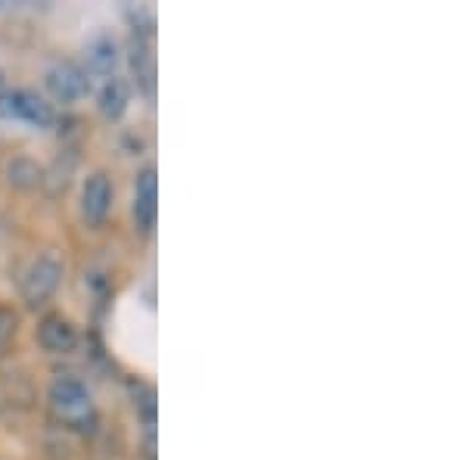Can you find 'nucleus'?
I'll return each instance as SVG.
<instances>
[{"mask_svg": "<svg viewBox=\"0 0 466 460\" xmlns=\"http://www.w3.org/2000/svg\"><path fill=\"white\" fill-rule=\"evenodd\" d=\"M50 407H54V414L59 420H63L66 426L72 429H90L94 426V402H90V392L81 380H75V376H56L54 383H50Z\"/></svg>", "mask_w": 466, "mask_h": 460, "instance_id": "nucleus-1", "label": "nucleus"}, {"mask_svg": "<svg viewBox=\"0 0 466 460\" xmlns=\"http://www.w3.org/2000/svg\"><path fill=\"white\" fill-rule=\"evenodd\" d=\"M63 259H59L56 252H44L37 255V259L28 265L25 277H22V299H25V305H44L54 292L59 290V283H63Z\"/></svg>", "mask_w": 466, "mask_h": 460, "instance_id": "nucleus-2", "label": "nucleus"}, {"mask_svg": "<svg viewBox=\"0 0 466 460\" xmlns=\"http://www.w3.org/2000/svg\"><path fill=\"white\" fill-rule=\"evenodd\" d=\"M0 118H19V122L35 128H50L56 112L44 97L32 94V90H13V94H0Z\"/></svg>", "mask_w": 466, "mask_h": 460, "instance_id": "nucleus-3", "label": "nucleus"}, {"mask_svg": "<svg viewBox=\"0 0 466 460\" xmlns=\"http://www.w3.org/2000/svg\"><path fill=\"white\" fill-rule=\"evenodd\" d=\"M44 85L54 94V100L75 103L90 90V78L78 63H72V59H56V63L44 72Z\"/></svg>", "mask_w": 466, "mask_h": 460, "instance_id": "nucleus-4", "label": "nucleus"}, {"mask_svg": "<svg viewBox=\"0 0 466 460\" xmlns=\"http://www.w3.org/2000/svg\"><path fill=\"white\" fill-rule=\"evenodd\" d=\"M156 215H159V180L153 165H147L134 180V224L149 233L156 228Z\"/></svg>", "mask_w": 466, "mask_h": 460, "instance_id": "nucleus-5", "label": "nucleus"}, {"mask_svg": "<svg viewBox=\"0 0 466 460\" xmlns=\"http://www.w3.org/2000/svg\"><path fill=\"white\" fill-rule=\"evenodd\" d=\"M112 209V184L103 171L90 175L85 180V190H81V218H85L87 228H100L109 218Z\"/></svg>", "mask_w": 466, "mask_h": 460, "instance_id": "nucleus-6", "label": "nucleus"}, {"mask_svg": "<svg viewBox=\"0 0 466 460\" xmlns=\"http://www.w3.org/2000/svg\"><path fill=\"white\" fill-rule=\"evenodd\" d=\"M37 342L50 354L75 352V345H78V327L69 318H63V314H47V318L37 323Z\"/></svg>", "mask_w": 466, "mask_h": 460, "instance_id": "nucleus-7", "label": "nucleus"}, {"mask_svg": "<svg viewBox=\"0 0 466 460\" xmlns=\"http://www.w3.org/2000/svg\"><path fill=\"white\" fill-rule=\"evenodd\" d=\"M127 103H131V85L118 75L106 78V85L100 90V112L109 118V122H118L125 116Z\"/></svg>", "mask_w": 466, "mask_h": 460, "instance_id": "nucleus-8", "label": "nucleus"}, {"mask_svg": "<svg viewBox=\"0 0 466 460\" xmlns=\"http://www.w3.org/2000/svg\"><path fill=\"white\" fill-rule=\"evenodd\" d=\"M118 66V44L109 35H96L87 44V69L94 75H112Z\"/></svg>", "mask_w": 466, "mask_h": 460, "instance_id": "nucleus-9", "label": "nucleus"}, {"mask_svg": "<svg viewBox=\"0 0 466 460\" xmlns=\"http://www.w3.org/2000/svg\"><path fill=\"white\" fill-rule=\"evenodd\" d=\"M131 66H134V75H137L140 90H144L147 97H153L156 94V59H153V50H149L140 37H137V44H134Z\"/></svg>", "mask_w": 466, "mask_h": 460, "instance_id": "nucleus-10", "label": "nucleus"}, {"mask_svg": "<svg viewBox=\"0 0 466 460\" xmlns=\"http://www.w3.org/2000/svg\"><path fill=\"white\" fill-rule=\"evenodd\" d=\"M6 178H10L13 187H19V190H35L37 184H41V165L35 159H28V156H16L10 165H6Z\"/></svg>", "mask_w": 466, "mask_h": 460, "instance_id": "nucleus-11", "label": "nucleus"}, {"mask_svg": "<svg viewBox=\"0 0 466 460\" xmlns=\"http://www.w3.org/2000/svg\"><path fill=\"white\" fill-rule=\"evenodd\" d=\"M16 312L13 308H6V305H0V354H4V349L10 345V339L16 336Z\"/></svg>", "mask_w": 466, "mask_h": 460, "instance_id": "nucleus-12", "label": "nucleus"}]
</instances>
